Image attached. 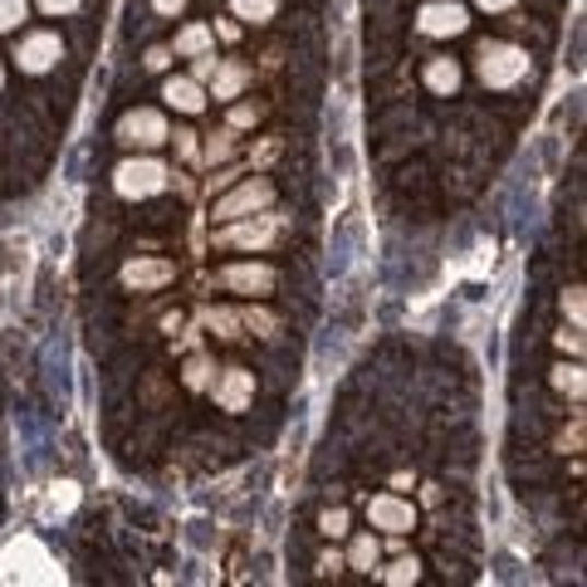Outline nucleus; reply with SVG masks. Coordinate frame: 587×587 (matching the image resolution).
Masks as SVG:
<instances>
[{
  "instance_id": "1",
  "label": "nucleus",
  "mask_w": 587,
  "mask_h": 587,
  "mask_svg": "<svg viewBox=\"0 0 587 587\" xmlns=\"http://www.w3.org/2000/svg\"><path fill=\"white\" fill-rule=\"evenodd\" d=\"M529 73V55L519 45H485L480 49V79L490 89H514V83Z\"/></svg>"
},
{
  "instance_id": "2",
  "label": "nucleus",
  "mask_w": 587,
  "mask_h": 587,
  "mask_svg": "<svg viewBox=\"0 0 587 587\" xmlns=\"http://www.w3.org/2000/svg\"><path fill=\"white\" fill-rule=\"evenodd\" d=\"M113 186H118V196H128V202H142V196H157L166 186V166L152 162V157H133V162H123L118 172H113Z\"/></svg>"
},
{
  "instance_id": "3",
  "label": "nucleus",
  "mask_w": 587,
  "mask_h": 587,
  "mask_svg": "<svg viewBox=\"0 0 587 587\" xmlns=\"http://www.w3.org/2000/svg\"><path fill=\"white\" fill-rule=\"evenodd\" d=\"M275 202V186L269 182H245V186H235L230 196H220L216 202V220H240V216H255V211H265V206Z\"/></svg>"
},
{
  "instance_id": "4",
  "label": "nucleus",
  "mask_w": 587,
  "mask_h": 587,
  "mask_svg": "<svg viewBox=\"0 0 587 587\" xmlns=\"http://www.w3.org/2000/svg\"><path fill=\"white\" fill-rule=\"evenodd\" d=\"M275 235H279V216H265V220H245V216H240L235 226L220 230L216 245H230V250H265Z\"/></svg>"
},
{
  "instance_id": "5",
  "label": "nucleus",
  "mask_w": 587,
  "mask_h": 587,
  "mask_svg": "<svg viewBox=\"0 0 587 587\" xmlns=\"http://www.w3.org/2000/svg\"><path fill=\"white\" fill-rule=\"evenodd\" d=\"M162 138H166V123H162V113H152V108H138L118 123V142H128V147H157Z\"/></svg>"
},
{
  "instance_id": "6",
  "label": "nucleus",
  "mask_w": 587,
  "mask_h": 587,
  "mask_svg": "<svg viewBox=\"0 0 587 587\" xmlns=\"http://www.w3.org/2000/svg\"><path fill=\"white\" fill-rule=\"evenodd\" d=\"M20 69L25 73H45V69H55L59 59H65V45H59V35H45V30H39V35H30L25 45H20Z\"/></svg>"
},
{
  "instance_id": "7",
  "label": "nucleus",
  "mask_w": 587,
  "mask_h": 587,
  "mask_svg": "<svg viewBox=\"0 0 587 587\" xmlns=\"http://www.w3.org/2000/svg\"><path fill=\"white\" fill-rule=\"evenodd\" d=\"M465 10L460 5H450V0H436V5H426L422 15H416V25H422V35H431V39H446V35H460L465 30Z\"/></svg>"
},
{
  "instance_id": "8",
  "label": "nucleus",
  "mask_w": 587,
  "mask_h": 587,
  "mask_svg": "<svg viewBox=\"0 0 587 587\" xmlns=\"http://www.w3.org/2000/svg\"><path fill=\"white\" fill-rule=\"evenodd\" d=\"M250 396H255V372H245V367H226V377L216 382V406H226V412H245Z\"/></svg>"
},
{
  "instance_id": "9",
  "label": "nucleus",
  "mask_w": 587,
  "mask_h": 587,
  "mask_svg": "<svg viewBox=\"0 0 587 587\" xmlns=\"http://www.w3.org/2000/svg\"><path fill=\"white\" fill-rule=\"evenodd\" d=\"M172 275H176L172 260H128L123 265V285L128 289H162Z\"/></svg>"
},
{
  "instance_id": "10",
  "label": "nucleus",
  "mask_w": 587,
  "mask_h": 587,
  "mask_svg": "<svg viewBox=\"0 0 587 587\" xmlns=\"http://www.w3.org/2000/svg\"><path fill=\"white\" fill-rule=\"evenodd\" d=\"M220 285L235 289V294H269L275 289V269L269 265H226Z\"/></svg>"
},
{
  "instance_id": "11",
  "label": "nucleus",
  "mask_w": 587,
  "mask_h": 587,
  "mask_svg": "<svg viewBox=\"0 0 587 587\" xmlns=\"http://www.w3.org/2000/svg\"><path fill=\"white\" fill-rule=\"evenodd\" d=\"M367 519H372L377 529H387V533H406L412 529V505L396 499V495H377L372 505H367Z\"/></svg>"
},
{
  "instance_id": "12",
  "label": "nucleus",
  "mask_w": 587,
  "mask_h": 587,
  "mask_svg": "<svg viewBox=\"0 0 587 587\" xmlns=\"http://www.w3.org/2000/svg\"><path fill=\"white\" fill-rule=\"evenodd\" d=\"M162 99L172 103V108H182V113H202L206 108V93H202V83L196 79H166Z\"/></svg>"
},
{
  "instance_id": "13",
  "label": "nucleus",
  "mask_w": 587,
  "mask_h": 587,
  "mask_svg": "<svg viewBox=\"0 0 587 587\" xmlns=\"http://www.w3.org/2000/svg\"><path fill=\"white\" fill-rule=\"evenodd\" d=\"M211 83H216V99H235V93H240V89H245V83H250V69H245V65H235V59H230V65H216Z\"/></svg>"
},
{
  "instance_id": "14",
  "label": "nucleus",
  "mask_w": 587,
  "mask_h": 587,
  "mask_svg": "<svg viewBox=\"0 0 587 587\" xmlns=\"http://www.w3.org/2000/svg\"><path fill=\"white\" fill-rule=\"evenodd\" d=\"M426 89L431 93H456L460 89V65L456 59H431V65H426Z\"/></svg>"
},
{
  "instance_id": "15",
  "label": "nucleus",
  "mask_w": 587,
  "mask_h": 587,
  "mask_svg": "<svg viewBox=\"0 0 587 587\" xmlns=\"http://www.w3.org/2000/svg\"><path fill=\"white\" fill-rule=\"evenodd\" d=\"M377 559H382V549H377L372 533L353 539V549H348V568H358V573H377Z\"/></svg>"
},
{
  "instance_id": "16",
  "label": "nucleus",
  "mask_w": 587,
  "mask_h": 587,
  "mask_svg": "<svg viewBox=\"0 0 587 587\" xmlns=\"http://www.w3.org/2000/svg\"><path fill=\"white\" fill-rule=\"evenodd\" d=\"M206 49H211V30L206 25H186L182 35H176V55H206Z\"/></svg>"
},
{
  "instance_id": "17",
  "label": "nucleus",
  "mask_w": 587,
  "mask_h": 587,
  "mask_svg": "<svg viewBox=\"0 0 587 587\" xmlns=\"http://www.w3.org/2000/svg\"><path fill=\"white\" fill-rule=\"evenodd\" d=\"M416 578H422V563H416V559H396L392 568L382 573V583H392V587H406V583H416Z\"/></svg>"
},
{
  "instance_id": "18",
  "label": "nucleus",
  "mask_w": 587,
  "mask_h": 587,
  "mask_svg": "<svg viewBox=\"0 0 587 587\" xmlns=\"http://www.w3.org/2000/svg\"><path fill=\"white\" fill-rule=\"evenodd\" d=\"M275 5H279V0H235V15L240 20H255V25H260V20L275 15Z\"/></svg>"
},
{
  "instance_id": "19",
  "label": "nucleus",
  "mask_w": 587,
  "mask_h": 587,
  "mask_svg": "<svg viewBox=\"0 0 587 587\" xmlns=\"http://www.w3.org/2000/svg\"><path fill=\"white\" fill-rule=\"evenodd\" d=\"M230 152H235V133H230V128L226 133H211V142H206V162L216 166V162H226Z\"/></svg>"
},
{
  "instance_id": "20",
  "label": "nucleus",
  "mask_w": 587,
  "mask_h": 587,
  "mask_svg": "<svg viewBox=\"0 0 587 587\" xmlns=\"http://www.w3.org/2000/svg\"><path fill=\"white\" fill-rule=\"evenodd\" d=\"M202 319L211 323V329L220 333V338H235V323H240V313H230V309H206Z\"/></svg>"
},
{
  "instance_id": "21",
  "label": "nucleus",
  "mask_w": 587,
  "mask_h": 587,
  "mask_svg": "<svg viewBox=\"0 0 587 587\" xmlns=\"http://www.w3.org/2000/svg\"><path fill=\"white\" fill-rule=\"evenodd\" d=\"M240 323H245L250 333H260V338H269V333H275V319H269L265 309H255V303H250V309L240 313Z\"/></svg>"
},
{
  "instance_id": "22",
  "label": "nucleus",
  "mask_w": 587,
  "mask_h": 587,
  "mask_svg": "<svg viewBox=\"0 0 587 587\" xmlns=\"http://www.w3.org/2000/svg\"><path fill=\"white\" fill-rule=\"evenodd\" d=\"M182 377H186V387H196V392H202V387H211V362L206 358H192L182 367Z\"/></svg>"
},
{
  "instance_id": "23",
  "label": "nucleus",
  "mask_w": 587,
  "mask_h": 587,
  "mask_svg": "<svg viewBox=\"0 0 587 587\" xmlns=\"http://www.w3.org/2000/svg\"><path fill=\"white\" fill-rule=\"evenodd\" d=\"M25 0H0V35H5V30H15L20 20H25Z\"/></svg>"
},
{
  "instance_id": "24",
  "label": "nucleus",
  "mask_w": 587,
  "mask_h": 587,
  "mask_svg": "<svg viewBox=\"0 0 587 587\" xmlns=\"http://www.w3.org/2000/svg\"><path fill=\"white\" fill-rule=\"evenodd\" d=\"M553 382H559L563 392L583 396V372H578V367H559V372H553Z\"/></svg>"
},
{
  "instance_id": "25",
  "label": "nucleus",
  "mask_w": 587,
  "mask_h": 587,
  "mask_svg": "<svg viewBox=\"0 0 587 587\" xmlns=\"http://www.w3.org/2000/svg\"><path fill=\"white\" fill-rule=\"evenodd\" d=\"M260 108H250V103H240V108H230V128H255Z\"/></svg>"
},
{
  "instance_id": "26",
  "label": "nucleus",
  "mask_w": 587,
  "mask_h": 587,
  "mask_svg": "<svg viewBox=\"0 0 587 587\" xmlns=\"http://www.w3.org/2000/svg\"><path fill=\"white\" fill-rule=\"evenodd\" d=\"M323 533H329V539H338V533H348V514H343V509L323 514Z\"/></svg>"
},
{
  "instance_id": "27",
  "label": "nucleus",
  "mask_w": 587,
  "mask_h": 587,
  "mask_svg": "<svg viewBox=\"0 0 587 587\" xmlns=\"http://www.w3.org/2000/svg\"><path fill=\"white\" fill-rule=\"evenodd\" d=\"M79 5H83V0H39V10H45V15H73Z\"/></svg>"
},
{
  "instance_id": "28",
  "label": "nucleus",
  "mask_w": 587,
  "mask_h": 587,
  "mask_svg": "<svg viewBox=\"0 0 587 587\" xmlns=\"http://www.w3.org/2000/svg\"><path fill=\"white\" fill-rule=\"evenodd\" d=\"M235 176H240L235 166H220V172H216V176H211V182H206V186H211V192H226V186H235Z\"/></svg>"
},
{
  "instance_id": "29",
  "label": "nucleus",
  "mask_w": 587,
  "mask_h": 587,
  "mask_svg": "<svg viewBox=\"0 0 587 587\" xmlns=\"http://www.w3.org/2000/svg\"><path fill=\"white\" fill-rule=\"evenodd\" d=\"M563 309L573 313V323H583V289H568V294H563Z\"/></svg>"
},
{
  "instance_id": "30",
  "label": "nucleus",
  "mask_w": 587,
  "mask_h": 587,
  "mask_svg": "<svg viewBox=\"0 0 587 587\" xmlns=\"http://www.w3.org/2000/svg\"><path fill=\"white\" fill-rule=\"evenodd\" d=\"M211 73H216V59H211V55H196L192 79H196V83H206V79H211Z\"/></svg>"
},
{
  "instance_id": "31",
  "label": "nucleus",
  "mask_w": 587,
  "mask_h": 587,
  "mask_svg": "<svg viewBox=\"0 0 587 587\" xmlns=\"http://www.w3.org/2000/svg\"><path fill=\"white\" fill-rule=\"evenodd\" d=\"M172 65V49H147V69H166Z\"/></svg>"
},
{
  "instance_id": "32",
  "label": "nucleus",
  "mask_w": 587,
  "mask_h": 587,
  "mask_svg": "<svg viewBox=\"0 0 587 587\" xmlns=\"http://www.w3.org/2000/svg\"><path fill=\"white\" fill-rule=\"evenodd\" d=\"M176 152H182V157H196V133H176Z\"/></svg>"
},
{
  "instance_id": "33",
  "label": "nucleus",
  "mask_w": 587,
  "mask_h": 587,
  "mask_svg": "<svg viewBox=\"0 0 587 587\" xmlns=\"http://www.w3.org/2000/svg\"><path fill=\"white\" fill-rule=\"evenodd\" d=\"M152 5L162 10V15H182V10H186V0H152Z\"/></svg>"
},
{
  "instance_id": "34",
  "label": "nucleus",
  "mask_w": 587,
  "mask_h": 587,
  "mask_svg": "<svg viewBox=\"0 0 587 587\" xmlns=\"http://www.w3.org/2000/svg\"><path fill=\"white\" fill-rule=\"evenodd\" d=\"M559 348H573V353H583V338H578V333H559Z\"/></svg>"
},
{
  "instance_id": "35",
  "label": "nucleus",
  "mask_w": 587,
  "mask_h": 587,
  "mask_svg": "<svg viewBox=\"0 0 587 587\" xmlns=\"http://www.w3.org/2000/svg\"><path fill=\"white\" fill-rule=\"evenodd\" d=\"M480 5H485V10H509L514 0H480Z\"/></svg>"
},
{
  "instance_id": "36",
  "label": "nucleus",
  "mask_w": 587,
  "mask_h": 587,
  "mask_svg": "<svg viewBox=\"0 0 587 587\" xmlns=\"http://www.w3.org/2000/svg\"><path fill=\"white\" fill-rule=\"evenodd\" d=\"M0 83H5V69H0Z\"/></svg>"
}]
</instances>
